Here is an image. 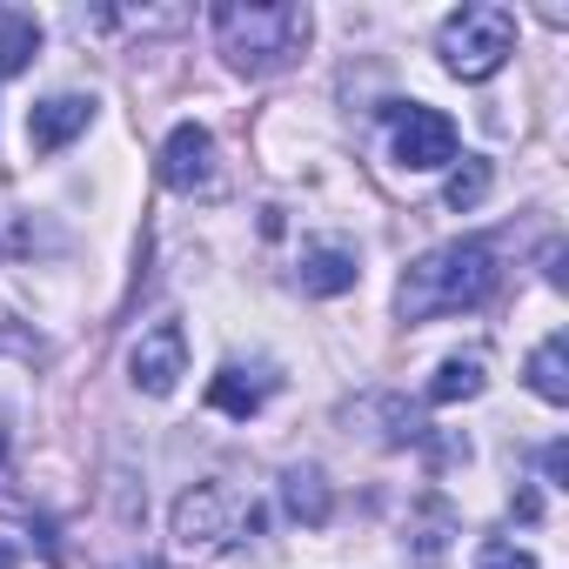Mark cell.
Wrapping results in <instances>:
<instances>
[{"instance_id":"1","label":"cell","mask_w":569,"mask_h":569,"mask_svg":"<svg viewBox=\"0 0 569 569\" xmlns=\"http://www.w3.org/2000/svg\"><path fill=\"white\" fill-rule=\"evenodd\" d=\"M309 8L296 0H221L214 8V41H221V61L248 81L261 74H281L296 68L302 48H309Z\"/></svg>"},{"instance_id":"2","label":"cell","mask_w":569,"mask_h":569,"mask_svg":"<svg viewBox=\"0 0 569 569\" xmlns=\"http://www.w3.org/2000/svg\"><path fill=\"white\" fill-rule=\"evenodd\" d=\"M496 296V248L489 241H442L422 261H409L402 289H396V316L402 322H429V316H456Z\"/></svg>"},{"instance_id":"3","label":"cell","mask_w":569,"mask_h":569,"mask_svg":"<svg viewBox=\"0 0 569 569\" xmlns=\"http://www.w3.org/2000/svg\"><path fill=\"white\" fill-rule=\"evenodd\" d=\"M436 54H442V68H449L456 81H489V74H502L509 54H516V14H509V8H456V14L442 21Z\"/></svg>"},{"instance_id":"4","label":"cell","mask_w":569,"mask_h":569,"mask_svg":"<svg viewBox=\"0 0 569 569\" xmlns=\"http://www.w3.org/2000/svg\"><path fill=\"white\" fill-rule=\"evenodd\" d=\"M261 522L254 502H241V489L228 482H194L181 502H174V549L181 556H221L234 536H248Z\"/></svg>"},{"instance_id":"5","label":"cell","mask_w":569,"mask_h":569,"mask_svg":"<svg viewBox=\"0 0 569 569\" xmlns=\"http://www.w3.org/2000/svg\"><path fill=\"white\" fill-rule=\"evenodd\" d=\"M389 128H396V161L402 168H449L456 161V121L429 101H396L389 108Z\"/></svg>"},{"instance_id":"6","label":"cell","mask_w":569,"mask_h":569,"mask_svg":"<svg viewBox=\"0 0 569 569\" xmlns=\"http://www.w3.org/2000/svg\"><path fill=\"white\" fill-rule=\"evenodd\" d=\"M161 188H174V194H214L221 188V148L201 121H181L161 141Z\"/></svg>"},{"instance_id":"7","label":"cell","mask_w":569,"mask_h":569,"mask_svg":"<svg viewBox=\"0 0 569 569\" xmlns=\"http://www.w3.org/2000/svg\"><path fill=\"white\" fill-rule=\"evenodd\" d=\"M188 376V329L181 322H154L134 349H128V382L141 396H174Z\"/></svg>"},{"instance_id":"8","label":"cell","mask_w":569,"mask_h":569,"mask_svg":"<svg viewBox=\"0 0 569 569\" xmlns=\"http://www.w3.org/2000/svg\"><path fill=\"white\" fill-rule=\"evenodd\" d=\"M94 94H48L34 114H28V141H34V154H54V148H68L74 134H88V121H94Z\"/></svg>"},{"instance_id":"9","label":"cell","mask_w":569,"mask_h":569,"mask_svg":"<svg viewBox=\"0 0 569 569\" xmlns=\"http://www.w3.org/2000/svg\"><path fill=\"white\" fill-rule=\"evenodd\" d=\"M356 254L349 248H309L302 254V268H296V281H302V296H349L356 289Z\"/></svg>"},{"instance_id":"10","label":"cell","mask_w":569,"mask_h":569,"mask_svg":"<svg viewBox=\"0 0 569 569\" xmlns=\"http://www.w3.org/2000/svg\"><path fill=\"white\" fill-rule=\"evenodd\" d=\"M482 389H489V369H482V356H449V362L429 376V389H422V396H429L436 409H449V402H476Z\"/></svg>"},{"instance_id":"11","label":"cell","mask_w":569,"mask_h":569,"mask_svg":"<svg viewBox=\"0 0 569 569\" xmlns=\"http://www.w3.org/2000/svg\"><path fill=\"white\" fill-rule=\"evenodd\" d=\"M529 389H536L542 402H569V336L536 342V356H529Z\"/></svg>"},{"instance_id":"12","label":"cell","mask_w":569,"mask_h":569,"mask_svg":"<svg viewBox=\"0 0 569 569\" xmlns=\"http://www.w3.org/2000/svg\"><path fill=\"white\" fill-rule=\"evenodd\" d=\"M281 482H289V509H296L309 529L329 522V482H322V469H289Z\"/></svg>"},{"instance_id":"13","label":"cell","mask_w":569,"mask_h":569,"mask_svg":"<svg viewBox=\"0 0 569 569\" xmlns=\"http://www.w3.org/2000/svg\"><path fill=\"white\" fill-rule=\"evenodd\" d=\"M34 48H41L34 14H8V21H0V74H21L34 61Z\"/></svg>"},{"instance_id":"14","label":"cell","mask_w":569,"mask_h":569,"mask_svg":"<svg viewBox=\"0 0 569 569\" xmlns=\"http://www.w3.org/2000/svg\"><path fill=\"white\" fill-rule=\"evenodd\" d=\"M208 402H214L221 416H241V422H248V416L261 409V382H248L241 369H221V376L208 382Z\"/></svg>"},{"instance_id":"15","label":"cell","mask_w":569,"mask_h":569,"mask_svg":"<svg viewBox=\"0 0 569 569\" xmlns=\"http://www.w3.org/2000/svg\"><path fill=\"white\" fill-rule=\"evenodd\" d=\"M482 194H489V161H476V154H462V168L449 174V188H442V201H449L456 214H469V208H482Z\"/></svg>"},{"instance_id":"16","label":"cell","mask_w":569,"mask_h":569,"mask_svg":"<svg viewBox=\"0 0 569 569\" xmlns=\"http://www.w3.org/2000/svg\"><path fill=\"white\" fill-rule=\"evenodd\" d=\"M476 569H536V556L516 549V542H489V549L476 556Z\"/></svg>"},{"instance_id":"17","label":"cell","mask_w":569,"mask_h":569,"mask_svg":"<svg viewBox=\"0 0 569 569\" xmlns=\"http://www.w3.org/2000/svg\"><path fill=\"white\" fill-rule=\"evenodd\" d=\"M542 476H549L556 489L569 482V442H549V449H542Z\"/></svg>"},{"instance_id":"18","label":"cell","mask_w":569,"mask_h":569,"mask_svg":"<svg viewBox=\"0 0 569 569\" xmlns=\"http://www.w3.org/2000/svg\"><path fill=\"white\" fill-rule=\"evenodd\" d=\"M0 569H21V556H14V549H8V542H0Z\"/></svg>"}]
</instances>
